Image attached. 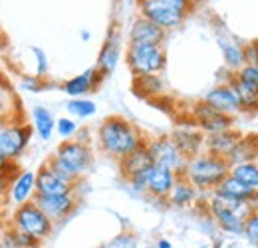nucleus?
Segmentation results:
<instances>
[{
    "label": "nucleus",
    "mask_w": 258,
    "mask_h": 248,
    "mask_svg": "<svg viewBox=\"0 0 258 248\" xmlns=\"http://www.w3.org/2000/svg\"><path fill=\"white\" fill-rule=\"evenodd\" d=\"M56 133L64 141L66 139H74L80 133V123L74 117H60V119H56Z\"/></svg>",
    "instance_id": "72a5a7b5"
},
{
    "label": "nucleus",
    "mask_w": 258,
    "mask_h": 248,
    "mask_svg": "<svg viewBox=\"0 0 258 248\" xmlns=\"http://www.w3.org/2000/svg\"><path fill=\"white\" fill-rule=\"evenodd\" d=\"M125 62L135 78L137 76H159L167 68V52L161 44L129 42Z\"/></svg>",
    "instance_id": "39448f33"
},
{
    "label": "nucleus",
    "mask_w": 258,
    "mask_h": 248,
    "mask_svg": "<svg viewBox=\"0 0 258 248\" xmlns=\"http://www.w3.org/2000/svg\"><path fill=\"white\" fill-rule=\"evenodd\" d=\"M66 109H68L70 117H74V119H88V117L96 115L97 105L96 101H92L88 97H74L66 103Z\"/></svg>",
    "instance_id": "c756f323"
},
{
    "label": "nucleus",
    "mask_w": 258,
    "mask_h": 248,
    "mask_svg": "<svg viewBox=\"0 0 258 248\" xmlns=\"http://www.w3.org/2000/svg\"><path fill=\"white\" fill-rule=\"evenodd\" d=\"M207 105H211L213 109L225 113V115H230L234 117L236 113H240V99H238V93L234 92V88L228 84V82H223L219 86H215L211 92L205 95L203 99Z\"/></svg>",
    "instance_id": "ddd939ff"
},
{
    "label": "nucleus",
    "mask_w": 258,
    "mask_h": 248,
    "mask_svg": "<svg viewBox=\"0 0 258 248\" xmlns=\"http://www.w3.org/2000/svg\"><path fill=\"white\" fill-rule=\"evenodd\" d=\"M34 197H36V171L20 169L8 185V203L20 207L24 203L34 201Z\"/></svg>",
    "instance_id": "2eb2a0df"
},
{
    "label": "nucleus",
    "mask_w": 258,
    "mask_h": 248,
    "mask_svg": "<svg viewBox=\"0 0 258 248\" xmlns=\"http://www.w3.org/2000/svg\"><path fill=\"white\" fill-rule=\"evenodd\" d=\"M8 226H12L14 230L32 234L40 240L50 238L52 232H54V222L46 217V213L34 201L16 207L10 220H8Z\"/></svg>",
    "instance_id": "0eeeda50"
},
{
    "label": "nucleus",
    "mask_w": 258,
    "mask_h": 248,
    "mask_svg": "<svg viewBox=\"0 0 258 248\" xmlns=\"http://www.w3.org/2000/svg\"><path fill=\"white\" fill-rule=\"evenodd\" d=\"M153 165L151 161V155H149V149H147V141L143 145H139L135 151H131L129 155H125L123 159H119V173L121 177L129 181L133 175L149 169Z\"/></svg>",
    "instance_id": "4be33fe9"
},
{
    "label": "nucleus",
    "mask_w": 258,
    "mask_h": 248,
    "mask_svg": "<svg viewBox=\"0 0 258 248\" xmlns=\"http://www.w3.org/2000/svg\"><path fill=\"white\" fill-rule=\"evenodd\" d=\"M101 82H103V76L97 72L96 66H94V68H88L86 72H82L80 76H74V78L66 80L62 84V92L66 95H70V99L86 97L88 93L96 92Z\"/></svg>",
    "instance_id": "f3484780"
},
{
    "label": "nucleus",
    "mask_w": 258,
    "mask_h": 248,
    "mask_svg": "<svg viewBox=\"0 0 258 248\" xmlns=\"http://www.w3.org/2000/svg\"><path fill=\"white\" fill-rule=\"evenodd\" d=\"M207 209L211 217L215 218L217 226L225 230L226 234H242L244 222L254 211L252 203H238V201H228L213 195L207 203Z\"/></svg>",
    "instance_id": "20e7f679"
},
{
    "label": "nucleus",
    "mask_w": 258,
    "mask_h": 248,
    "mask_svg": "<svg viewBox=\"0 0 258 248\" xmlns=\"http://www.w3.org/2000/svg\"><path fill=\"white\" fill-rule=\"evenodd\" d=\"M226 82L234 88V92L238 93L240 109H242V111H246V113H256L258 111V92L256 90H252V88H246V86L238 84V82L234 80V74H230V78H228Z\"/></svg>",
    "instance_id": "c85d7f7f"
},
{
    "label": "nucleus",
    "mask_w": 258,
    "mask_h": 248,
    "mask_svg": "<svg viewBox=\"0 0 258 248\" xmlns=\"http://www.w3.org/2000/svg\"><path fill=\"white\" fill-rule=\"evenodd\" d=\"M179 175H175L173 171L169 169H163L157 165H151L149 167V173H147V191L145 195L157 199V201H167L171 189L175 185Z\"/></svg>",
    "instance_id": "a211bd4d"
},
{
    "label": "nucleus",
    "mask_w": 258,
    "mask_h": 248,
    "mask_svg": "<svg viewBox=\"0 0 258 248\" xmlns=\"http://www.w3.org/2000/svg\"><path fill=\"white\" fill-rule=\"evenodd\" d=\"M137 10H139V16L157 24L165 32L179 28L187 20L185 16L175 12L165 0H137Z\"/></svg>",
    "instance_id": "1a4fd4ad"
},
{
    "label": "nucleus",
    "mask_w": 258,
    "mask_h": 248,
    "mask_svg": "<svg viewBox=\"0 0 258 248\" xmlns=\"http://www.w3.org/2000/svg\"><path fill=\"white\" fill-rule=\"evenodd\" d=\"M254 209H258V191H256V201H254Z\"/></svg>",
    "instance_id": "a18cd8bd"
},
{
    "label": "nucleus",
    "mask_w": 258,
    "mask_h": 248,
    "mask_svg": "<svg viewBox=\"0 0 258 248\" xmlns=\"http://www.w3.org/2000/svg\"><path fill=\"white\" fill-rule=\"evenodd\" d=\"M119 56H121V34L117 30V26H111L107 32L105 44L99 50L96 64V70L103 76V80L115 72V68L119 64Z\"/></svg>",
    "instance_id": "f8f14e48"
},
{
    "label": "nucleus",
    "mask_w": 258,
    "mask_h": 248,
    "mask_svg": "<svg viewBox=\"0 0 258 248\" xmlns=\"http://www.w3.org/2000/svg\"><path fill=\"white\" fill-rule=\"evenodd\" d=\"M4 163H6V161H4V159H2V157H0V167H2V165H4Z\"/></svg>",
    "instance_id": "49530a36"
},
{
    "label": "nucleus",
    "mask_w": 258,
    "mask_h": 248,
    "mask_svg": "<svg viewBox=\"0 0 258 248\" xmlns=\"http://www.w3.org/2000/svg\"><path fill=\"white\" fill-rule=\"evenodd\" d=\"M147 248H157V246H147Z\"/></svg>",
    "instance_id": "09e8293b"
},
{
    "label": "nucleus",
    "mask_w": 258,
    "mask_h": 248,
    "mask_svg": "<svg viewBox=\"0 0 258 248\" xmlns=\"http://www.w3.org/2000/svg\"><path fill=\"white\" fill-rule=\"evenodd\" d=\"M30 125H32L34 133L42 141H50L52 135L56 133V117L44 105H34L32 107V123Z\"/></svg>",
    "instance_id": "393cba45"
},
{
    "label": "nucleus",
    "mask_w": 258,
    "mask_h": 248,
    "mask_svg": "<svg viewBox=\"0 0 258 248\" xmlns=\"http://www.w3.org/2000/svg\"><path fill=\"white\" fill-rule=\"evenodd\" d=\"M228 175H232V177L238 179L240 183H244L246 187H250L252 191H258V165L254 163V161L230 165Z\"/></svg>",
    "instance_id": "bb28decb"
},
{
    "label": "nucleus",
    "mask_w": 258,
    "mask_h": 248,
    "mask_svg": "<svg viewBox=\"0 0 258 248\" xmlns=\"http://www.w3.org/2000/svg\"><path fill=\"white\" fill-rule=\"evenodd\" d=\"M22 90L30 93L44 92L46 88H50V84H46V78H38V76H22V82H20Z\"/></svg>",
    "instance_id": "e433bc0d"
},
{
    "label": "nucleus",
    "mask_w": 258,
    "mask_h": 248,
    "mask_svg": "<svg viewBox=\"0 0 258 248\" xmlns=\"http://www.w3.org/2000/svg\"><path fill=\"white\" fill-rule=\"evenodd\" d=\"M34 203L46 213V217L56 224V222L66 220V218L78 209V205H80V197L76 195V191L64 193V195H52V197L36 195V197H34Z\"/></svg>",
    "instance_id": "9d476101"
},
{
    "label": "nucleus",
    "mask_w": 258,
    "mask_h": 248,
    "mask_svg": "<svg viewBox=\"0 0 258 248\" xmlns=\"http://www.w3.org/2000/svg\"><path fill=\"white\" fill-rule=\"evenodd\" d=\"M12 234H14V240L20 248H42V242H44V240L36 238L32 234H26V232H20V230H14V228H12Z\"/></svg>",
    "instance_id": "58836bf2"
},
{
    "label": "nucleus",
    "mask_w": 258,
    "mask_h": 248,
    "mask_svg": "<svg viewBox=\"0 0 258 248\" xmlns=\"http://www.w3.org/2000/svg\"><path fill=\"white\" fill-rule=\"evenodd\" d=\"M147 139L143 133L121 115H109L97 127V145L111 159H123Z\"/></svg>",
    "instance_id": "f257e3e1"
},
{
    "label": "nucleus",
    "mask_w": 258,
    "mask_h": 248,
    "mask_svg": "<svg viewBox=\"0 0 258 248\" xmlns=\"http://www.w3.org/2000/svg\"><path fill=\"white\" fill-rule=\"evenodd\" d=\"M242 133L236 131L234 127L232 129H225V131H219V133H211V135H205V151L207 153H213V155L219 157H228V153L236 147V143L240 141Z\"/></svg>",
    "instance_id": "412c9836"
},
{
    "label": "nucleus",
    "mask_w": 258,
    "mask_h": 248,
    "mask_svg": "<svg viewBox=\"0 0 258 248\" xmlns=\"http://www.w3.org/2000/svg\"><path fill=\"white\" fill-rule=\"evenodd\" d=\"M242 234H244V236H246L250 242L258 244V209H254V211L250 213V217L246 218Z\"/></svg>",
    "instance_id": "4c0bfd02"
},
{
    "label": "nucleus",
    "mask_w": 258,
    "mask_h": 248,
    "mask_svg": "<svg viewBox=\"0 0 258 248\" xmlns=\"http://www.w3.org/2000/svg\"><path fill=\"white\" fill-rule=\"evenodd\" d=\"M217 42H219V48H221V52H223L226 68H228L230 72L240 70V68L244 66V48H242V44H238V42H236L232 36H228V34H219Z\"/></svg>",
    "instance_id": "b1692460"
},
{
    "label": "nucleus",
    "mask_w": 258,
    "mask_h": 248,
    "mask_svg": "<svg viewBox=\"0 0 258 248\" xmlns=\"http://www.w3.org/2000/svg\"><path fill=\"white\" fill-rule=\"evenodd\" d=\"M171 139L175 141L179 151L187 159H191V157L205 151V133L193 123L175 127L173 133H171Z\"/></svg>",
    "instance_id": "4468645a"
},
{
    "label": "nucleus",
    "mask_w": 258,
    "mask_h": 248,
    "mask_svg": "<svg viewBox=\"0 0 258 248\" xmlns=\"http://www.w3.org/2000/svg\"><path fill=\"white\" fill-rule=\"evenodd\" d=\"M213 195L221 197V199H228V201H238V203H252L256 201V191H252L250 187L240 183L238 179H234L232 175H226L225 179L217 185L213 191Z\"/></svg>",
    "instance_id": "6ab92c4d"
},
{
    "label": "nucleus",
    "mask_w": 258,
    "mask_h": 248,
    "mask_svg": "<svg viewBox=\"0 0 258 248\" xmlns=\"http://www.w3.org/2000/svg\"><path fill=\"white\" fill-rule=\"evenodd\" d=\"M256 157H258V135H242L240 141L236 143V147L228 153L226 161H228V165H236V163L254 161Z\"/></svg>",
    "instance_id": "a878e982"
},
{
    "label": "nucleus",
    "mask_w": 258,
    "mask_h": 248,
    "mask_svg": "<svg viewBox=\"0 0 258 248\" xmlns=\"http://www.w3.org/2000/svg\"><path fill=\"white\" fill-rule=\"evenodd\" d=\"M18 105H20L18 95L14 93L12 86L8 84V80L0 74V113H6V115H18V113H22Z\"/></svg>",
    "instance_id": "cd10ccee"
},
{
    "label": "nucleus",
    "mask_w": 258,
    "mask_h": 248,
    "mask_svg": "<svg viewBox=\"0 0 258 248\" xmlns=\"http://www.w3.org/2000/svg\"><path fill=\"white\" fill-rule=\"evenodd\" d=\"M80 36H82V40H90V32L82 30V34H80Z\"/></svg>",
    "instance_id": "c03bdc74"
},
{
    "label": "nucleus",
    "mask_w": 258,
    "mask_h": 248,
    "mask_svg": "<svg viewBox=\"0 0 258 248\" xmlns=\"http://www.w3.org/2000/svg\"><path fill=\"white\" fill-rule=\"evenodd\" d=\"M155 246H157V248H173V244H171V242H169L167 238H161V240H159V242H157Z\"/></svg>",
    "instance_id": "79ce46f5"
},
{
    "label": "nucleus",
    "mask_w": 258,
    "mask_h": 248,
    "mask_svg": "<svg viewBox=\"0 0 258 248\" xmlns=\"http://www.w3.org/2000/svg\"><path fill=\"white\" fill-rule=\"evenodd\" d=\"M191 119L193 125H197L205 135H211V133H219V131H225V129H232L234 127V117L225 115L217 109H213L211 105H207L203 99L197 101L191 109Z\"/></svg>",
    "instance_id": "9b49d317"
},
{
    "label": "nucleus",
    "mask_w": 258,
    "mask_h": 248,
    "mask_svg": "<svg viewBox=\"0 0 258 248\" xmlns=\"http://www.w3.org/2000/svg\"><path fill=\"white\" fill-rule=\"evenodd\" d=\"M234 74V80L246 88H252L258 92V66H252V64H244L240 70L232 72Z\"/></svg>",
    "instance_id": "2f4dec72"
},
{
    "label": "nucleus",
    "mask_w": 258,
    "mask_h": 248,
    "mask_svg": "<svg viewBox=\"0 0 258 248\" xmlns=\"http://www.w3.org/2000/svg\"><path fill=\"white\" fill-rule=\"evenodd\" d=\"M12 115H6V113H0V131H2V127L8 123V119H10Z\"/></svg>",
    "instance_id": "37998d69"
},
{
    "label": "nucleus",
    "mask_w": 258,
    "mask_h": 248,
    "mask_svg": "<svg viewBox=\"0 0 258 248\" xmlns=\"http://www.w3.org/2000/svg\"><path fill=\"white\" fill-rule=\"evenodd\" d=\"M76 187H78V183H68L48 163H44L36 171V195H44V197L64 195V193L76 191Z\"/></svg>",
    "instance_id": "dca6fc26"
},
{
    "label": "nucleus",
    "mask_w": 258,
    "mask_h": 248,
    "mask_svg": "<svg viewBox=\"0 0 258 248\" xmlns=\"http://www.w3.org/2000/svg\"><path fill=\"white\" fill-rule=\"evenodd\" d=\"M167 38V32L159 28L157 24L149 22L147 18L143 16H137L133 22H131V28H129V42H141V44H161Z\"/></svg>",
    "instance_id": "aec40b11"
},
{
    "label": "nucleus",
    "mask_w": 258,
    "mask_h": 248,
    "mask_svg": "<svg viewBox=\"0 0 258 248\" xmlns=\"http://www.w3.org/2000/svg\"><path fill=\"white\" fill-rule=\"evenodd\" d=\"M135 88L139 93H145V95H153V93H159L163 88L159 76H137L135 78Z\"/></svg>",
    "instance_id": "473e14b6"
},
{
    "label": "nucleus",
    "mask_w": 258,
    "mask_h": 248,
    "mask_svg": "<svg viewBox=\"0 0 258 248\" xmlns=\"http://www.w3.org/2000/svg\"><path fill=\"white\" fill-rule=\"evenodd\" d=\"M197 199H199V191L185 177L179 175L173 189H171V193H169V197H167V203L171 207H177V209H187V207H193Z\"/></svg>",
    "instance_id": "5701e85b"
},
{
    "label": "nucleus",
    "mask_w": 258,
    "mask_h": 248,
    "mask_svg": "<svg viewBox=\"0 0 258 248\" xmlns=\"http://www.w3.org/2000/svg\"><path fill=\"white\" fill-rule=\"evenodd\" d=\"M244 48V64H252V66H258V40L256 42H250Z\"/></svg>",
    "instance_id": "ea45409f"
},
{
    "label": "nucleus",
    "mask_w": 258,
    "mask_h": 248,
    "mask_svg": "<svg viewBox=\"0 0 258 248\" xmlns=\"http://www.w3.org/2000/svg\"><path fill=\"white\" fill-rule=\"evenodd\" d=\"M147 149H149L153 165L169 169L175 175H183L185 165H187V157L179 151V147L175 145L171 135H159V137L149 139L147 141Z\"/></svg>",
    "instance_id": "6e6552de"
},
{
    "label": "nucleus",
    "mask_w": 258,
    "mask_h": 248,
    "mask_svg": "<svg viewBox=\"0 0 258 248\" xmlns=\"http://www.w3.org/2000/svg\"><path fill=\"white\" fill-rule=\"evenodd\" d=\"M0 248H20L14 240V234H12V228L6 226L0 230Z\"/></svg>",
    "instance_id": "a19ab883"
},
{
    "label": "nucleus",
    "mask_w": 258,
    "mask_h": 248,
    "mask_svg": "<svg viewBox=\"0 0 258 248\" xmlns=\"http://www.w3.org/2000/svg\"><path fill=\"white\" fill-rule=\"evenodd\" d=\"M99 248H139V238L133 232H119L117 236H113L109 242L101 244Z\"/></svg>",
    "instance_id": "f704fd0d"
},
{
    "label": "nucleus",
    "mask_w": 258,
    "mask_h": 248,
    "mask_svg": "<svg viewBox=\"0 0 258 248\" xmlns=\"http://www.w3.org/2000/svg\"><path fill=\"white\" fill-rule=\"evenodd\" d=\"M46 163L68 183H80L94 165V151L86 139L74 137L62 141Z\"/></svg>",
    "instance_id": "f03ea898"
},
{
    "label": "nucleus",
    "mask_w": 258,
    "mask_h": 248,
    "mask_svg": "<svg viewBox=\"0 0 258 248\" xmlns=\"http://www.w3.org/2000/svg\"><path fill=\"white\" fill-rule=\"evenodd\" d=\"M32 137L34 129L32 125L24 119V115L22 113L12 115L0 131V157L4 161L16 163L28 149Z\"/></svg>",
    "instance_id": "423d86ee"
},
{
    "label": "nucleus",
    "mask_w": 258,
    "mask_h": 248,
    "mask_svg": "<svg viewBox=\"0 0 258 248\" xmlns=\"http://www.w3.org/2000/svg\"><path fill=\"white\" fill-rule=\"evenodd\" d=\"M30 52L34 54V60H36V76L38 78H48L50 64H48L46 52L42 48H38V46H30Z\"/></svg>",
    "instance_id": "c9c22d12"
},
{
    "label": "nucleus",
    "mask_w": 258,
    "mask_h": 248,
    "mask_svg": "<svg viewBox=\"0 0 258 248\" xmlns=\"http://www.w3.org/2000/svg\"><path fill=\"white\" fill-rule=\"evenodd\" d=\"M254 163H256V165H258V157H256V159H254Z\"/></svg>",
    "instance_id": "de8ad7c7"
},
{
    "label": "nucleus",
    "mask_w": 258,
    "mask_h": 248,
    "mask_svg": "<svg viewBox=\"0 0 258 248\" xmlns=\"http://www.w3.org/2000/svg\"><path fill=\"white\" fill-rule=\"evenodd\" d=\"M228 171H230V165L225 157L203 151L187 159V165L181 177H185L199 193H207V191L213 193L217 185L228 175Z\"/></svg>",
    "instance_id": "7ed1b4c3"
},
{
    "label": "nucleus",
    "mask_w": 258,
    "mask_h": 248,
    "mask_svg": "<svg viewBox=\"0 0 258 248\" xmlns=\"http://www.w3.org/2000/svg\"><path fill=\"white\" fill-rule=\"evenodd\" d=\"M20 171L18 163H10L6 161L2 167H0V209L8 203V185L12 181V177Z\"/></svg>",
    "instance_id": "7c9ffc66"
}]
</instances>
